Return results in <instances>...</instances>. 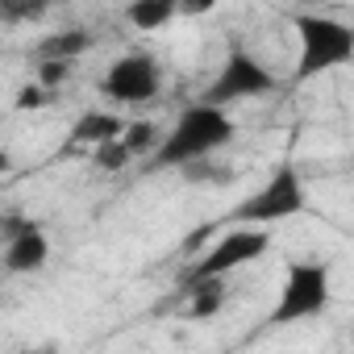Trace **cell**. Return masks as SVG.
I'll return each instance as SVG.
<instances>
[{
    "instance_id": "8992f818",
    "label": "cell",
    "mask_w": 354,
    "mask_h": 354,
    "mask_svg": "<svg viewBox=\"0 0 354 354\" xmlns=\"http://www.w3.org/2000/svg\"><path fill=\"white\" fill-rule=\"evenodd\" d=\"M271 250V234L267 230H230L221 234L188 271H184V288H196V283H213V279H230L234 271L250 267L254 259H263Z\"/></svg>"
},
{
    "instance_id": "52a82bcc",
    "label": "cell",
    "mask_w": 354,
    "mask_h": 354,
    "mask_svg": "<svg viewBox=\"0 0 354 354\" xmlns=\"http://www.w3.org/2000/svg\"><path fill=\"white\" fill-rule=\"evenodd\" d=\"M96 88H100V96H109L117 104H146L162 92V67L150 50H129L104 67Z\"/></svg>"
},
{
    "instance_id": "7c38bea8",
    "label": "cell",
    "mask_w": 354,
    "mask_h": 354,
    "mask_svg": "<svg viewBox=\"0 0 354 354\" xmlns=\"http://www.w3.org/2000/svg\"><path fill=\"white\" fill-rule=\"evenodd\" d=\"M221 308H225V279L188 288V317H192V321H209V317H217Z\"/></svg>"
},
{
    "instance_id": "ba28073f",
    "label": "cell",
    "mask_w": 354,
    "mask_h": 354,
    "mask_svg": "<svg viewBox=\"0 0 354 354\" xmlns=\"http://www.w3.org/2000/svg\"><path fill=\"white\" fill-rule=\"evenodd\" d=\"M50 263V238L42 225L9 217L5 221V271L9 275H38Z\"/></svg>"
},
{
    "instance_id": "9c48e42d",
    "label": "cell",
    "mask_w": 354,
    "mask_h": 354,
    "mask_svg": "<svg viewBox=\"0 0 354 354\" xmlns=\"http://www.w3.org/2000/svg\"><path fill=\"white\" fill-rule=\"evenodd\" d=\"M88 50H92L88 30H63V34H46L42 42H34V63H75Z\"/></svg>"
},
{
    "instance_id": "2e32d148",
    "label": "cell",
    "mask_w": 354,
    "mask_h": 354,
    "mask_svg": "<svg viewBox=\"0 0 354 354\" xmlns=\"http://www.w3.org/2000/svg\"><path fill=\"white\" fill-rule=\"evenodd\" d=\"M46 96H50V92H46L42 84H30V88H21V92H17V109H21V113H26V109H42V104H46Z\"/></svg>"
},
{
    "instance_id": "5bb4252c",
    "label": "cell",
    "mask_w": 354,
    "mask_h": 354,
    "mask_svg": "<svg viewBox=\"0 0 354 354\" xmlns=\"http://www.w3.org/2000/svg\"><path fill=\"white\" fill-rule=\"evenodd\" d=\"M67 80H71V63H38V71H34V84H42L46 92H55Z\"/></svg>"
},
{
    "instance_id": "7a4b0ae2",
    "label": "cell",
    "mask_w": 354,
    "mask_h": 354,
    "mask_svg": "<svg viewBox=\"0 0 354 354\" xmlns=\"http://www.w3.org/2000/svg\"><path fill=\"white\" fill-rule=\"evenodd\" d=\"M292 30L300 42L292 84H308L325 71L354 63V26L329 17V13H292Z\"/></svg>"
},
{
    "instance_id": "e0dca14e",
    "label": "cell",
    "mask_w": 354,
    "mask_h": 354,
    "mask_svg": "<svg viewBox=\"0 0 354 354\" xmlns=\"http://www.w3.org/2000/svg\"><path fill=\"white\" fill-rule=\"evenodd\" d=\"M350 346H354V337H350Z\"/></svg>"
},
{
    "instance_id": "9a60e30c",
    "label": "cell",
    "mask_w": 354,
    "mask_h": 354,
    "mask_svg": "<svg viewBox=\"0 0 354 354\" xmlns=\"http://www.w3.org/2000/svg\"><path fill=\"white\" fill-rule=\"evenodd\" d=\"M129 162H133V154H129L121 142H109V146L96 150V167H100V171H121V167H129Z\"/></svg>"
},
{
    "instance_id": "8fae6325",
    "label": "cell",
    "mask_w": 354,
    "mask_h": 354,
    "mask_svg": "<svg viewBox=\"0 0 354 354\" xmlns=\"http://www.w3.org/2000/svg\"><path fill=\"white\" fill-rule=\"evenodd\" d=\"M175 17H180V5L175 0H133V5L125 9V21L142 34H154L162 26H171Z\"/></svg>"
},
{
    "instance_id": "6da1fadb",
    "label": "cell",
    "mask_w": 354,
    "mask_h": 354,
    "mask_svg": "<svg viewBox=\"0 0 354 354\" xmlns=\"http://www.w3.org/2000/svg\"><path fill=\"white\" fill-rule=\"evenodd\" d=\"M234 133H238V125H234L230 109H217V104L196 100V104H188L180 117H175V125L162 133V146L154 150L150 167L154 171H167V167L192 171V167L209 162L221 146H230Z\"/></svg>"
},
{
    "instance_id": "3957f363",
    "label": "cell",
    "mask_w": 354,
    "mask_h": 354,
    "mask_svg": "<svg viewBox=\"0 0 354 354\" xmlns=\"http://www.w3.org/2000/svg\"><path fill=\"white\" fill-rule=\"evenodd\" d=\"M308 205V184L296 162H279L267 180L230 213V230H271L279 221H292Z\"/></svg>"
},
{
    "instance_id": "30bf717a",
    "label": "cell",
    "mask_w": 354,
    "mask_h": 354,
    "mask_svg": "<svg viewBox=\"0 0 354 354\" xmlns=\"http://www.w3.org/2000/svg\"><path fill=\"white\" fill-rule=\"evenodd\" d=\"M121 133H125V121L117 117V113H100V109H92V113H84L75 125H71V142H84V146H109V142H121Z\"/></svg>"
},
{
    "instance_id": "277c9868",
    "label": "cell",
    "mask_w": 354,
    "mask_h": 354,
    "mask_svg": "<svg viewBox=\"0 0 354 354\" xmlns=\"http://www.w3.org/2000/svg\"><path fill=\"white\" fill-rule=\"evenodd\" d=\"M329 296H333V275L325 263H288V275H283L279 296L267 313V325L288 329V325L317 321L329 308Z\"/></svg>"
},
{
    "instance_id": "4fadbf2b",
    "label": "cell",
    "mask_w": 354,
    "mask_h": 354,
    "mask_svg": "<svg viewBox=\"0 0 354 354\" xmlns=\"http://www.w3.org/2000/svg\"><path fill=\"white\" fill-rule=\"evenodd\" d=\"M121 146L133 154V158H154V150L162 146V133H158V125H150V121H129L125 125V133H121Z\"/></svg>"
},
{
    "instance_id": "5b68a950",
    "label": "cell",
    "mask_w": 354,
    "mask_h": 354,
    "mask_svg": "<svg viewBox=\"0 0 354 354\" xmlns=\"http://www.w3.org/2000/svg\"><path fill=\"white\" fill-rule=\"evenodd\" d=\"M275 88H279L275 71L254 50H246L242 42H230V50H225V59H221V67H217V75H213V84L205 88L201 100L205 104H217V109H230L238 100L271 96Z\"/></svg>"
}]
</instances>
